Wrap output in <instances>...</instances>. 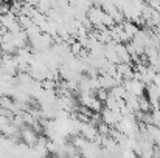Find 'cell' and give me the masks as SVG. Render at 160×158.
I'll list each match as a JSON object with an SVG mask.
<instances>
[{"label":"cell","mask_w":160,"mask_h":158,"mask_svg":"<svg viewBox=\"0 0 160 158\" xmlns=\"http://www.w3.org/2000/svg\"><path fill=\"white\" fill-rule=\"evenodd\" d=\"M121 26H123V31L126 33V36H128L131 41H132V37L140 31V28H138L134 22H128V20H124V22L121 23Z\"/></svg>","instance_id":"cell-1"},{"label":"cell","mask_w":160,"mask_h":158,"mask_svg":"<svg viewBox=\"0 0 160 158\" xmlns=\"http://www.w3.org/2000/svg\"><path fill=\"white\" fill-rule=\"evenodd\" d=\"M151 104H149V101H148V98L146 96H140L138 98V112H142V113H151Z\"/></svg>","instance_id":"cell-2"},{"label":"cell","mask_w":160,"mask_h":158,"mask_svg":"<svg viewBox=\"0 0 160 158\" xmlns=\"http://www.w3.org/2000/svg\"><path fill=\"white\" fill-rule=\"evenodd\" d=\"M109 95H112L117 101H120V99H123V98L126 96V90L123 89V85H117V87H113V89L109 92Z\"/></svg>","instance_id":"cell-3"}]
</instances>
